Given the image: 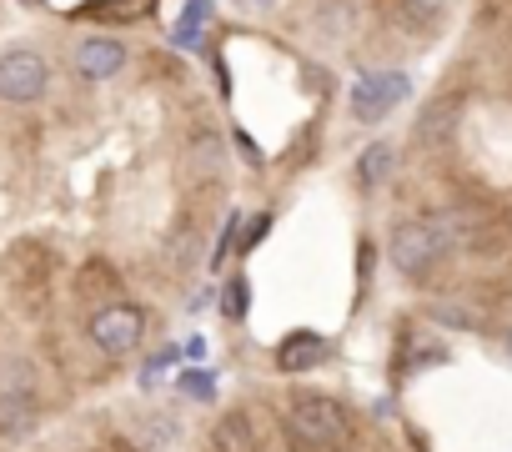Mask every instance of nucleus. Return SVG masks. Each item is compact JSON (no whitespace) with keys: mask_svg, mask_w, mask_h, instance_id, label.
I'll use <instances>...</instances> for the list:
<instances>
[{"mask_svg":"<svg viewBox=\"0 0 512 452\" xmlns=\"http://www.w3.org/2000/svg\"><path fill=\"white\" fill-rule=\"evenodd\" d=\"M287 442L297 452H342L352 442V417L327 392H292V402H287Z\"/></svg>","mask_w":512,"mask_h":452,"instance_id":"obj_1","label":"nucleus"},{"mask_svg":"<svg viewBox=\"0 0 512 452\" xmlns=\"http://www.w3.org/2000/svg\"><path fill=\"white\" fill-rule=\"evenodd\" d=\"M457 211H432V216H412V221H402L397 232H392V267L402 272V277H427L442 257H447V247L457 242Z\"/></svg>","mask_w":512,"mask_h":452,"instance_id":"obj_2","label":"nucleus"},{"mask_svg":"<svg viewBox=\"0 0 512 452\" xmlns=\"http://www.w3.org/2000/svg\"><path fill=\"white\" fill-rule=\"evenodd\" d=\"M51 86V66L41 51L31 46H11L0 51V101L6 106H36Z\"/></svg>","mask_w":512,"mask_h":452,"instance_id":"obj_3","label":"nucleus"},{"mask_svg":"<svg viewBox=\"0 0 512 452\" xmlns=\"http://www.w3.org/2000/svg\"><path fill=\"white\" fill-rule=\"evenodd\" d=\"M91 342L106 352V357H126V352H136L141 347V337H146V312L136 307V302H106V307H96L91 312Z\"/></svg>","mask_w":512,"mask_h":452,"instance_id":"obj_4","label":"nucleus"},{"mask_svg":"<svg viewBox=\"0 0 512 452\" xmlns=\"http://www.w3.org/2000/svg\"><path fill=\"white\" fill-rule=\"evenodd\" d=\"M71 66H76L81 81H116L126 71V46L111 41V36H86V41H76Z\"/></svg>","mask_w":512,"mask_h":452,"instance_id":"obj_5","label":"nucleus"},{"mask_svg":"<svg viewBox=\"0 0 512 452\" xmlns=\"http://www.w3.org/2000/svg\"><path fill=\"white\" fill-rule=\"evenodd\" d=\"M447 11H452V0H387V21H392L397 31H407V36H432V31H442Z\"/></svg>","mask_w":512,"mask_h":452,"instance_id":"obj_6","label":"nucleus"},{"mask_svg":"<svg viewBox=\"0 0 512 452\" xmlns=\"http://www.w3.org/2000/svg\"><path fill=\"white\" fill-rule=\"evenodd\" d=\"M402 96H407V81H402L397 71H377V76H367V81L352 91V106H357L362 121H377V116H387V106L402 101Z\"/></svg>","mask_w":512,"mask_h":452,"instance_id":"obj_7","label":"nucleus"},{"mask_svg":"<svg viewBox=\"0 0 512 452\" xmlns=\"http://www.w3.org/2000/svg\"><path fill=\"white\" fill-rule=\"evenodd\" d=\"M211 447L216 452H262V432H256L251 412H221L216 427H211Z\"/></svg>","mask_w":512,"mask_h":452,"instance_id":"obj_8","label":"nucleus"},{"mask_svg":"<svg viewBox=\"0 0 512 452\" xmlns=\"http://www.w3.org/2000/svg\"><path fill=\"white\" fill-rule=\"evenodd\" d=\"M392 176H397V146H392V141H372V146L357 156V186H362V191H382Z\"/></svg>","mask_w":512,"mask_h":452,"instance_id":"obj_9","label":"nucleus"},{"mask_svg":"<svg viewBox=\"0 0 512 452\" xmlns=\"http://www.w3.org/2000/svg\"><path fill=\"white\" fill-rule=\"evenodd\" d=\"M0 427H6L11 437H26L36 427V387L31 382L0 392Z\"/></svg>","mask_w":512,"mask_h":452,"instance_id":"obj_10","label":"nucleus"},{"mask_svg":"<svg viewBox=\"0 0 512 452\" xmlns=\"http://www.w3.org/2000/svg\"><path fill=\"white\" fill-rule=\"evenodd\" d=\"M327 357V337H317V332H292L282 347H277V367L282 372H307V367H317Z\"/></svg>","mask_w":512,"mask_h":452,"instance_id":"obj_11","label":"nucleus"},{"mask_svg":"<svg viewBox=\"0 0 512 452\" xmlns=\"http://www.w3.org/2000/svg\"><path fill=\"white\" fill-rule=\"evenodd\" d=\"M457 96H442V101H432L427 106V116L417 121V141H432V136H447L452 126H457Z\"/></svg>","mask_w":512,"mask_h":452,"instance_id":"obj_12","label":"nucleus"},{"mask_svg":"<svg viewBox=\"0 0 512 452\" xmlns=\"http://www.w3.org/2000/svg\"><path fill=\"white\" fill-rule=\"evenodd\" d=\"M226 317H246V282L241 277L226 287Z\"/></svg>","mask_w":512,"mask_h":452,"instance_id":"obj_13","label":"nucleus"},{"mask_svg":"<svg viewBox=\"0 0 512 452\" xmlns=\"http://www.w3.org/2000/svg\"><path fill=\"white\" fill-rule=\"evenodd\" d=\"M151 442H161V447L176 442V422H171V417H156V422H151Z\"/></svg>","mask_w":512,"mask_h":452,"instance_id":"obj_14","label":"nucleus"},{"mask_svg":"<svg viewBox=\"0 0 512 452\" xmlns=\"http://www.w3.org/2000/svg\"><path fill=\"white\" fill-rule=\"evenodd\" d=\"M236 6H246V11H267L272 0H236Z\"/></svg>","mask_w":512,"mask_h":452,"instance_id":"obj_15","label":"nucleus"}]
</instances>
